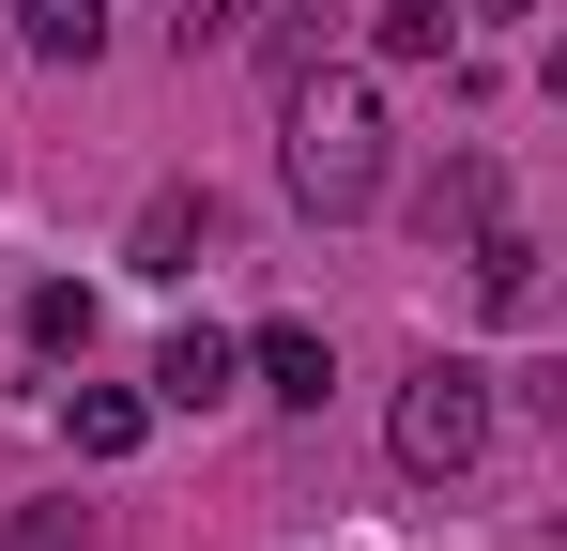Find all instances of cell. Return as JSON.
I'll return each instance as SVG.
<instances>
[{
    "mask_svg": "<svg viewBox=\"0 0 567 551\" xmlns=\"http://www.w3.org/2000/svg\"><path fill=\"white\" fill-rule=\"evenodd\" d=\"M16 31H31V62H93V46H107V0H16Z\"/></svg>",
    "mask_w": 567,
    "mask_h": 551,
    "instance_id": "8",
    "label": "cell"
},
{
    "mask_svg": "<svg viewBox=\"0 0 567 551\" xmlns=\"http://www.w3.org/2000/svg\"><path fill=\"white\" fill-rule=\"evenodd\" d=\"M62 445H78V459H138V445H154V398H138V383H78Z\"/></svg>",
    "mask_w": 567,
    "mask_h": 551,
    "instance_id": "6",
    "label": "cell"
},
{
    "mask_svg": "<svg viewBox=\"0 0 567 551\" xmlns=\"http://www.w3.org/2000/svg\"><path fill=\"white\" fill-rule=\"evenodd\" d=\"M0 551H78V506H31V521H16Z\"/></svg>",
    "mask_w": 567,
    "mask_h": 551,
    "instance_id": "13",
    "label": "cell"
},
{
    "mask_svg": "<svg viewBox=\"0 0 567 551\" xmlns=\"http://www.w3.org/2000/svg\"><path fill=\"white\" fill-rule=\"evenodd\" d=\"M461 261H475V291H491V322H537V230H506V215H491Z\"/></svg>",
    "mask_w": 567,
    "mask_h": 551,
    "instance_id": "7",
    "label": "cell"
},
{
    "mask_svg": "<svg viewBox=\"0 0 567 551\" xmlns=\"http://www.w3.org/2000/svg\"><path fill=\"white\" fill-rule=\"evenodd\" d=\"M31 353H93V291H78V276L31 291Z\"/></svg>",
    "mask_w": 567,
    "mask_h": 551,
    "instance_id": "10",
    "label": "cell"
},
{
    "mask_svg": "<svg viewBox=\"0 0 567 551\" xmlns=\"http://www.w3.org/2000/svg\"><path fill=\"white\" fill-rule=\"evenodd\" d=\"M291 199L307 215H369L383 199V92L369 77H291Z\"/></svg>",
    "mask_w": 567,
    "mask_h": 551,
    "instance_id": "1",
    "label": "cell"
},
{
    "mask_svg": "<svg viewBox=\"0 0 567 551\" xmlns=\"http://www.w3.org/2000/svg\"><path fill=\"white\" fill-rule=\"evenodd\" d=\"M246 367H261V398H291V414H322V383H338L322 322H261V337H246Z\"/></svg>",
    "mask_w": 567,
    "mask_h": 551,
    "instance_id": "5",
    "label": "cell"
},
{
    "mask_svg": "<svg viewBox=\"0 0 567 551\" xmlns=\"http://www.w3.org/2000/svg\"><path fill=\"white\" fill-rule=\"evenodd\" d=\"M491 199H506V184H491V154H461V169L430 184V246H475V230H491Z\"/></svg>",
    "mask_w": 567,
    "mask_h": 551,
    "instance_id": "9",
    "label": "cell"
},
{
    "mask_svg": "<svg viewBox=\"0 0 567 551\" xmlns=\"http://www.w3.org/2000/svg\"><path fill=\"white\" fill-rule=\"evenodd\" d=\"M369 46H383V62H445V0H383Z\"/></svg>",
    "mask_w": 567,
    "mask_h": 551,
    "instance_id": "12",
    "label": "cell"
},
{
    "mask_svg": "<svg viewBox=\"0 0 567 551\" xmlns=\"http://www.w3.org/2000/svg\"><path fill=\"white\" fill-rule=\"evenodd\" d=\"M230 383H246V337H215V322H169V337H154V383H138V398H154V414H215Z\"/></svg>",
    "mask_w": 567,
    "mask_h": 551,
    "instance_id": "3",
    "label": "cell"
},
{
    "mask_svg": "<svg viewBox=\"0 0 567 551\" xmlns=\"http://www.w3.org/2000/svg\"><path fill=\"white\" fill-rule=\"evenodd\" d=\"M199 246H215V184H154V199H138V246H123V261L169 291V276H199Z\"/></svg>",
    "mask_w": 567,
    "mask_h": 551,
    "instance_id": "4",
    "label": "cell"
},
{
    "mask_svg": "<svg viewBox=\"0 0 567 551\" xmlns=\"http://www.w3.org/2000/svg\"><path fill=\"white\" fill-rule=\"evenodd\" d=\"M475 15H506V31H522V15H537V0H475Z\"/></svg>",
    "mask_w": 567,
    "mask_h": 551,
    "instance_id": "14",
    "label": "cell"
},
{
    "mask_svg": "<svg viewBox=\"0 0 567 551\" xmlns=\"http://www.w3.org/2000/svg\"><path fill=\"white\" fill-rule=\"evenodd\" d=\"M277 15H291V0H199V15H185V62H199V46H261Z\"/></svg>",
    "mask_w": 567,
    "mask_h": 551,
    "instance_id": "11",
    "label": "cell"
},
{
    "mask_svg": "<svg viewBox=\"0 0 567 551\" xmlns=\"http://www.w3.org/2000/svg\"><path fill=\"white\" fill-rule=\"evenodd\" d=\"M383 445H399V475H430V490L475 475V459H491V367H475V353H430L414 383H399V429H383Z\"/></svg>",
    "mask_w": 567,
    "mask_h": 551,
    "instance_id": "2",
    "label": "cell"
}]
</instances>
